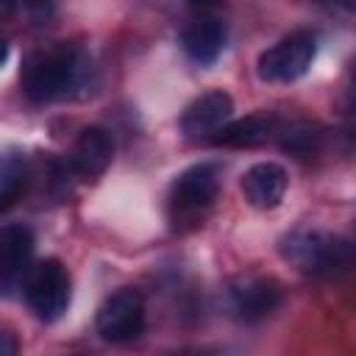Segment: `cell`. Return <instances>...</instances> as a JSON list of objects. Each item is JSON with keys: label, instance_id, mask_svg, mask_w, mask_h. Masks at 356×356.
Here are the masks:
<instances>
[{"label": "cell", "instance_id": "7c38bea8", "mask_svg": "<svg viewBox=\"0 0 356 356\" xmlns=\"http://www.w3.org/2000/svg\"><path fill=\"white\" fill-rule=\"evenodd\" d=\"M114 159V142L103 128H83L72 147V167L83 178H97Z\"/></svg>", "mask_w": 356, "mask_h": 356}, {"label": "cell", "instance_id": "277c9868", "mask_svg": "<svg viewBox=\"0 0 356 356\" xmlns=\"http://www.w3.org/2000/svg\"><path fill=\"white\" fill-rule=\"evenodd\" d=\"M22 289L28 306L44 323L58 320L70 306V275L58 259H44L36 267H31Z\"/></svg>", "mask_w": 356, "mask_h": 356}, {"label": "cell", "instance_id": "5b68a950", "mask_svg": "<svg viewBox=\"0 0 356 356\" xmlns=\"http://www.w3.org/2000/svg\"><path fill=\"white\" fill-rule=\"evenodd\" d=\"M217 186L220 181L214 164H195L184 170L170 186L172 220H195L197 214H203L214 203Z\"/></svg>", "mask_w": 356, "mask_h": 356}, {"label": "cell", "instance_id": "3957f363", "mask_svg": "<svg viewBox=\"0 0 356 356\" xmlns=\"http://www.w3.org/2000/svg\"><path fill=\"white\" fill-rule=\"evenodd\" d=\"M317 56V39L309 31H295L284 39H278L273 47H267L259 56V78L267 83H289L306 75Z\"/></svg>", "mask_w": 356, "mask_h": 356}, {"label": "cell", "instance_id": "52a82bcc", "mask_svg": "<svg viewBox=\"0 0 356 356\" xmlns=\"http://www.w3.org/2000/svg\"><path fill=\"white\" fill-rule=\"evenodd\" d=\"M33 231L22 222L0 228V295L11 298L31 273Z\"/></svg>", "mask_w": 356, "mask_h": 356}, {"label": "cell", "instance_id": "6da1fadb", "mask_svg": "<svg viewBox=\"0 0 356 356\" xmlns=\"http://www.w3.org/2000/svg\"><path fill=\"white\" fill-rule=\"evenodd\" d=\"M89 75V58L72 44H56L28 58L22 70V89L36 103H50L72 95Z\"/></svg>", "mask_w": 356, "mask_h": 356}, {"label": "cell", "instance_id": "8992f818", "mask_svg": "<svg viewBox=\"0 0 356 356\" xmlns=\"http://www.w3.org/2000/svg\"><path fill=\"white\" fill-rule=\"evenodd\" d=\"M145 328V300L136 289H117L97 309V334L106 342H131Z\"/></svg>", "mask_w": 356, "mask_h": 356}, {"label": "cell", "instance_id": "ba28073f", "mask_svg": "<svg viewBox=\"0 0 356 356\" xmlns=\"http://www.w3.org/2000/svg\"><path fill=\"white\" fill-rule=\"evenodd\" d=\"M231 114H234L231 95L214 89L186 106V111L181 114V131L189 139H214V134L231 122Z\"/></svg>", "mask_w": 356, "mask_h": 356}, {"label": "cell", "instance_id": "9a60e30c", "mask_svg": "<svg viewBox=\"0 0 356 356\" xmlns=\"http://www.w3.org/2000/svg\"><path fill=\"white\" fill-rule=\"evenodd\" d=\"M0 356H19L17 353V339L8 331H0Z\"/></svg>", "mask_w": 356, "mask_h": 356}, {"label": "cell", "instance_id": "2e32d148", "mask_svg": "<svg viewBox=\"0 0 356 356\" xmlns=\"http://www.w3.org/2000/svg\"><path fill=\"white\" fill-rule=\"evenodd\" d=\"M6 58H8V44H6V39H0V67L6 64Z\"/></svg>", "mask_w": 356, "mask_h": 356}, {"label": "cell", "instance_id": "9c48e42d", "mask_svg": "<svg viewBox=\"0 0 356 356\" xmlns=\"http://www.w3.org/2000/svg\"><path fill=\"white\" fill-rule=\"evenodd\" d=\"M281 303V286L267 278H242L228 286V309L236 320L256 323L273 314Z\"/></svg>", "mask_w": 356, "mask_h": 356}, {"label": "cell", "instance_id": "8fae6325", "mask_svg": "<svg viewBox=\"0 0 356 356\" xmlns=\"http://www.w3.org/2000/svg\"><path fill=\"white\" fill-rule=\"evenodd\" d=\"M225 42H228V31L225 22L217 17H197L181 33V44L186 56L197 64H214L222 56Z\"/></svg>", "mask_w": 356, "mask_h": 356}, {"label": "cell", "instance_id": "7a4b0ae2", "mask_svg": "<svg viewBox=\"0 0 356 356\" xmlns=\"http://www.w3.org/2000/svg\"><path fill=\"white\" fill-rule=\"evenodd\" d=\"M281 256L306 275L334 278L350 267V245L325 231H292L281 239Z\"/></svg>", "mask_w": 356, "mask_h": 356}, {"label": "cell", "instance_id": "30bf717a", "mask_svg": "<svg viewBox=\"0 0 356 356\" xmlns=\"http://www.w3.org/2000/svg\"><path fill=\"white\" fill-rule=\"evenodd\" d=\"M289 175L275 161H259L242 175V195L253 209H275L286 195Z\"/></svg>", "mask_w": 356, "mask_h": 356}, {"label": "cell", "instance_id": "4fadbf2b", "mask_svg": "<svg viewBox=\"0 0 356 356\" xmlns=\"http://www.w3.org/2000/svg\"><path fill=\"white\" fill-rule=\"evenodd\" d=\"M275 131V122L270 117H245V120H236V122H228L222 125L217 134H214V145H222V147H256L261 142H267Z\"/></svg>", "mask_w": 356, "mask_h": 356}, {"label": "cell", "instance_id": "5bb4252c", "mask_svg": "<svg viewBox=\"0 0 356 356\" xmlns=\"http://www.w3.org/2000/svg\"><path fill=\"white\" fill-rule=\"evenodd\" d=\"M25 181H28L25 159L17 153H6L0 159V211H6L22 195Z\"/></svg>", "mask_w": 356, "mask_h": 356}]
</instances>
